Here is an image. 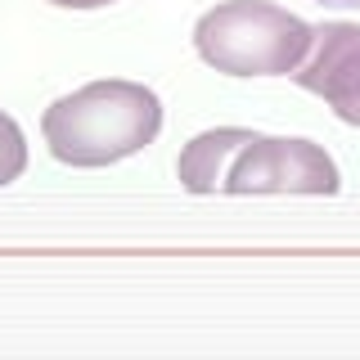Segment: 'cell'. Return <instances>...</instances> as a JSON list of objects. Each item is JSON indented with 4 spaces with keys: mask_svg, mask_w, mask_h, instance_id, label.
Here are the masks:
<instances>
[{
    "mask_svg": "<svg viewBox=\"0 0 360 360\" xmlns=\"http://www.w3.org/2000/svg\"><path fill=\"white\" fill-rule=\"evenodd\" d=\"M162 131V99L140 82H90L41 117L50 153L68 167H112Z\"/></svg>",
    "mask_w": 360,
    "mask_h": 360,
    "instance_id": "6da1fadb",
    "label": "cell"
},
{
    "mask_svg": "<svg viewBox=\"0 0 360 360\" xmlns=\"http://www.w3.org/2000/svg\"><path fill=\"white\" fill-rule=\"evenodd\" d=\"M315 27L270 0H221L194 22V50L225 77H292Z\"/></svg>",
    "mask_w": 360,
    "mask_h": 360,
    "instance_id": "7a4b0ae2",
    "label": "cell"
},
{
    "mask_svg": "<svg viewBox=\"0 0 360 360\" xmlns=\"http://www.w3.org/2000/svg\"><path fill=\"white\" fill-rule=\"evenodd\" d=\"M225 194H338V167L315 140L302 135H262L230 158L221 180Z\"/></svg>",
    "mask_w": 360,
    "mask_h": 360,
    "instance_id": "3957f363",
    "label": "cell"
},
{
    "mask_svg": "<svg viewBox=\"0 0 360 360\" xmlns=\"http://www.w3.org/2000/svg\"><path fill=\"white\" fill-rule=\"evenodd\" d=\"M292 82L320 95L338 122L360 127V22H320Z\"/></svg>",
    "mask_w": 360,
    "mask_h": 360,
    "instance_id": "277c9868",
    "label": "cell"
},
{
    "mask_svg": "<svg viewBox=\"0 0 360 360\" xmlns=\"http://www.w3.org/2000/svg\"><path fill=\"white\" fill-rule=\"evenodd\" d=\"M248 135L252 131H243V127H217V131L194 135L176 158L180 185H185L189 194H217L221 180H225V167H230V158L248 144Z\"/></svg>",
    "mask_w": 360,
    "mask_h": 360,
    "instance_id": "5b68a950",
    "label": "cell"
},
{
    "mask_svg": "<svg viewBox=\"0 0 360 360\" xmlns=\"http://www.w3.org/2000/svg\"><path fill=\"white\" fill-rule=\"evenodd\" d=\"M22 167H27V140H22L18 122L0 108V189H5L9 180H18Z\"/></svg>",
    "mask_w": 360,
    "mask_h": 360,
    "instance_id": "8992f818",
    "label": "cell"
},
{
    "mask_svg": "<svg viewBox=\"0 0 360 360\" xmlns=\"http://www.w3.org/2000/svg\"><path fill=\"white\" fill-rule=\"evenodd\" d=\"M50 5H59V9H104L112 0H50Z\"/></svg>",
    "mask_w": 360,
    "mask_h": 360,
    "instance_id": "52a82bcc",
    "label": "cell"
},
{
    "mask_svg": "<svg viewBox=\"0 0 360 360\" xmlns=\"http://www.w3.org/2000/svg\"><path fill=\"white\" fill-rule=\"evenodd\" d=\"M315 5H329V9H360V0H315Z\"/></svg>",
    "mask_w": 360,
    "mask_h": 360,
    "instance_id": "ba28073f",
    "label": "cell"
}]
</instances>
